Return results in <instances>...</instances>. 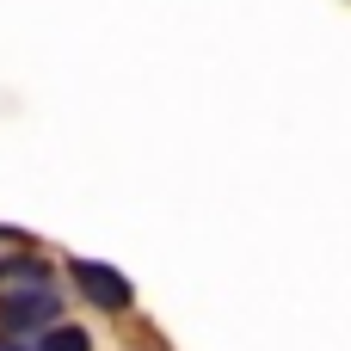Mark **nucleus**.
<instances>
[{
	"label": "nucleus",
	"instance_id": "obj_1",
	"mask_svg": "<svg viewBox=\"0 0 351 351\" xmlns=\"http://www.w3.org/2000/svg\"><path fill=\"white\" fill-rule=\"evenodd\" d=\"M56 315H62V296H56L49 278L43 284H19V290L0 296V327L6 333H43V327H56Z\"/></svg>",
	"mask_w": 351,
	"mask_h": 351
},
{
	"label": "nucleus",
	"instance_id": "obj_2",
	"mask_svg": "<svg viewBox=\"0 0 351 351\" xmlns=\"http://www.w3.org/2000/svg\"><path fill=\"white\" fill-rule=\"evenodd\" d=\"M74 284H80L86 302H99V308H130V302H136V290H130L111 265H99V259H74Z\"/></svg>",
	"mask_w": 351,
	"mask_h": 351
},
{
	"label": "nucleus",
	"instance_id": "obj_3",
	"mask_svg": "<svg viewBox=\"0 0 351 351\" xmlns=\"http://www.w3.org/2000/svg\"><path fill=\"white\" fill-rule=\"evenodd\" d=\"M37 351H93V339H86L80 327L56 321V327H43V333H37Z\"/></svg>",
	"mask_w": 351,
	"mask_h": 351
},
{
	"label": "nucleus",
	"instance_id": "obj_4",
	"mask_svg": "<svg viewBox=\"0 0 351 351\" xmlns=\"http://www.w3.org/2000/svg\"><path fill=\"white\" fill-rule=\"evenodd\" d=\"M0 351H19V346H12V339H0Z\"/></svg>",
	"mask_w": 351,
	"mask_h": 351
}]
</instances>
